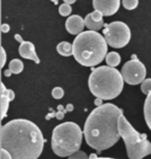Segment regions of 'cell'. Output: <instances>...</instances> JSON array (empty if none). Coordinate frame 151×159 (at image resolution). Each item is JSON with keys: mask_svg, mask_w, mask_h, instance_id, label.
Wrapping results in <instances>:
<instances>
[{"mask_svg": "<svg viewBox=\"0 0 151 159\" xmlns=\"http://www.w3.org/2000/svg\"><path fill=\"white\" fill-rule=\"evenodd\" d=\"M40 129L28 120H11L1 127L0 146L13 159H37L44 150Z\"/></svg>", "mask_w": 151, "mask_h": 159, "instance_id": "1", "label": "cell"}, {"mask_svg": "<svg viewBox=\"0 0 151 159\" xmlns=\"http://www.w3.org/2000/svg\"><path fill=\"white\" fill-rule=\"evenodd\" d=\"M123 110L116 105L107 103L93 109L84 126V136L87 145L96 151L113 147L121 139L118 122Z\"/></svg>", "mask_w": 151, "mask_h": 159, "instance_id": "2", "label": "cell"}, {"mask_svg": "<svg viewBox=\"0 0 151 159\" xmlns=\"http://www.w3.org/2000/svg\"><path fill=\"white\" fill-rule=\"evenodd\" d=\"M73 56L84 67H95L108 54V43L97 31H83L73 43Z\"/></svg>", "mask_w": 151, "mask_h": 159, "instance_id": "3", "label": "cell"}, {"mask_svg": "<svg viewBox=\"0 0 151 159\" xmlns=\"http://www.w3.org/2000/svg\"><path fill=\"white\" fill-rule=\"evenodd\" d=\"M124 79L121 72L110 66H102L91 72L88 85L91 94L103 100L118 97L123 89Z\"/></svg>", "mask_w": 151, "mask_h": 159, "instance_id": "4", "label": "cell"}, {"mask_svg": "<svg viewBox=\"0 0 151 159\" xmlns=\"http://www.w3.org/2000/svg\"><path fill=\"white\" fill-rule=\"evenodd\" d=\"M118 127L129 159H143L151 154V143L147 139V134L139 133L123 115L119 118Z\"/></svg>", "mask_w": 151, "mask_h": 159, "instance_id": "5", "label": "cell"}, {"mask_svg": "<svg viewBox=\"0 0 151 159\" xmlns=\"http://www.w3.org/2000/svg\"><path fill=\"white\" fill-rule=\"evenodd\" d=\"M83 132L79 125L73 122H65L56 126L52 134V145L60 147L73 154L79 151L82 143Z\"/></svg>", "mask_w": 151, "mask_h": 159, "instance_id": "6", "label": "cell"}, {"mask_svg": "<svg viewBox=\"0 0 151 159\" xmlns=\"http://www.w3.org/2000/svg\"><path fill=\"white\" fill-rule=\"evenodd\" d=\"M103 32L108 45L113 48H122L131 41V29L120 21L105 24Z\"/></svg>", "mask_w": 151, "mask_h": 159, "instance_id": "7", "label": "cell"}, {"mask_svg": "<svg viewBox=\"0 0 151 159\" xmlns=\"http://www.w3.org/2000/svg\"><path fill=\"white\" fill-rule=\"evenodd\" d=\"M121 74L127 84L137 85L145 80L146 77V68L138 59L136 55H132L131 61H126L121 69Z\"/></svg>", "mask_w": 151, "mask_h": 159, "instance_id": "8", "label": "cell"}, {"mask_svg": "<svg viewBox=\"0 0 151 159\" xmlns=\"http://www.w3.org/2000/svg\"><path fill=\"white\" fill-rule=\"evenodd\" d=\"M120 0H93V7L103 16H112L119 10Z\"/></svg>", "mask_w": 151, "mask_h": 159, "instance_id": "9", "label": "cell"}, {"mask_svg": "<svg viewBox=\"0 0 151 159\" xmlns=\"http://www.w3.org/2000/svg\"><path fill=\"white\" fill-rule=\"evenodd\" d=\"M103 17V15L99 11H94L93 13L88 14L84 19L85 26L89 29V30H93V31L100 30V29L105 26Z\"/></svg>", "mask_w": 151, "mask_h": 159, "instance_id": "10", "label": "cell"}, {"mask_svg": "<svg viewBox=\"0 0 151 159\" xmlns=\"http://www.w3.org/2000/svg\"><path fill=\"white\" fill-rule=\"evenodd\" d=\"M85 27V20L79 15L70 16L65 22V28L69 31V34L78 35L83 32V29Z\"/></svg>", "mask_w": 151, "mask_h": 159, "instance_id": "11", "label": "cell"}, {"mask_svg": "<svg viewBox=\"0 0 151 159\" xmlns=\"http://www.w3.org/2000/svg\"><path fill=\"white\" fill-rule=\"evenodd\" d=\"M19 54L25 59H30L33 61L35 64H40V61L38 58V56L36 54V51H35L34 45L31 42H26L23 41L20 44L19 47Z\"/></svg>", "mask_w": 151, "mask_h": 159, "instance_id": "12", "label": "cell"}, {"mask_svg": "<svg viewBox=\"0 0 151 159\" xmlns=\"http://www.w3.org/2000/svg\"><path fill=\"white\" fill-rule=\"evenodd\" d=\"M10 89L5 88L4 83L1 82V96H0V105H1V120H3L7 115L8 106L10 102Z\"/></svg>", "mask_w": 151, "mask_h": 159, "instance_id": "13", "label": "cell"}, {"mask_svg": "<svg viewBox=\"0 0 151 159\" xmlns=\"http://www.w3.org/2000/svg\"><path fill=\"white\" fill-rule=\"evenodd\" d=\"M56 50L62 56H70L73 55V46L69 42H61L57 45Z\"/></svg>", "mask_w": 151, "mask_h": 159, "instance_id": "14", "label": "cell"}, {"mask_svg": "<svg viewBox=\"0 0 151 159\" xmlns=\"http://www.w3.org/2000/svg\"><path fill=\"white\" fill-rule=\"evenodd\" d=\"M144 118L146 121L147 126L151 130V93L147 95V98L145 100L144 104Z\"/></svg>", "mask_w": 151, "mask_h": 159, "instance_id": "15", "label": "cell"}, {"mask_svg": "<svg viewBox=\"0 0 151 159\" xmlns=\"http://www.w3.org/2000/svg\"><path fill=\"white\" fill-rule=\"evenodd\" d=\"M120 61H121V57L117 52H110L106 56L107 65L110 66L112 68H115V67H117V66H119Z\"/></svg>", "mask_w": 151, "mask_h": 159, "instance_id": "16", "label": "cell"}, {"mask_svg": "<svg viewBox=\"0 0 151 159\" xmlns=\"http://www.w3.org/2000/svg\"><path fill=\"white\" fill-rule=\"evenodd\" d=\"M10 70L13 72V74H20L24 69V64L20 59H13L10 62Z\"/></svg>", "mask_w": 151, "mask_h": 159, "instance_id": "17", "label": "cell"}, {"mask_svg": "<svg viewBox=\"0 0 151 159\" xmlns=\"http://www.w3.org/2000/svg\"><path fill=\"white\" fill-rule=\"evenodd\" d=\"M65 112H67V110L64 108L62 105H59L57 112L49 113V115L46 116V119L49 120V119H52V118H56V119H58V120H62V119L64 118V115H65Z\"/></svg>", "mask_w": 151, "mask_h": 159, "instance_id": "18", "label": "cell"}, {"mask_svg": "<svg viewBox=\"0 0 151 159\" xmlns=\"http://www.w3.org/2000/svg\"><path fill=\"white\" fill-rule=\"evenodd\" d=\"M52 150L54 151V153L59 157H69V156L72 155V153L66 151V150H63L61 149L60 147L58 146H55V145H52Z\"/></svg>", "mask_w": 151, "mask_h": 159, "instance_id": "19", "label": "cell"}, {"mask_svg": "<svg viewBox=\"0 0 151 159\" xmlns=\"http://www.w3.org/2000/svg\"><path fill=\"white\" fill-rule=\"evenodd\" d=\"M139 4V0H122V5L125 10L132 11L137 8Z\"/></svg>", "mask_w": 151, "mask_h": 159, "instance_id": "20", "label": "cell"}, {"mask_svg": "<svg viewBox=\"0 0 151 159\" xmlns=\"http://www.w3.org/2000/svg\"><path fill=\"white\" fill-rule=\"evenodd\" d=\"M141 91L144 95H149L151 93V78L145 79L141 83Z\"/></svg>", "mask_w": 151, "mask_h": 159, "instance_id": "21", "label": "cell"}, {"mask_svg": "<svg viewBox=\"0 0 151 159\" xmlns=\"http://www.w3.org/2000/svg\"><path fill=\"white\" fill-rule=\"evenodd\" d=\"M59 13L63 17L69 16L70 13H72V7H70V4L65 3V2H64L63 4H61L60 7H59Z\"/></svg>", "mask_w": 151, "mask_h": 159, "instance_id": "22", "label": "cell"}, {"mask_svg": "<svg viewBox=\"0 0 151 159\" xmlns=\"http://www.w3.org/2000/svg\"><path fill=\"white\" fill-rule=\"evenodd\" d=\"M52 96H53V98L57 99V100H59V99H62V98H63V96H64L63 89L60 88V86H56V88L53 89Z\"/></svg>", "mask_w": 151, "mask_h": 159, "instance_id": "23", "label": "cell"}, {"mask_svg": "<svg viewBox=\"0 0 151 159\" xmlns=\"http://www.w3.org/2000/svg\"><path fill=\"white\" fill-rule=\"evenodd\" d=\"M89 157L87 156V154H86L85 152L83 151H77L75 152L73 154H72L70 156H69V159H88Z\"/></svg>", "mask_w": 151, "mask_h": 159, "instance_id": "24", "label": "cell"}, {"mask_svg": "<svg viewBox=\"0 0 151 159\" xmlns=\"http://www.w3.org/2000/svg\"><path fill=\"white\" fill-rule=\"evenodd\" d=\"M0 159H13V157L8 151H6L5 149H1L0 150Z\"/></svg>", "mask_w": 151, "mask_h": 159, "instance_id": "25", "label": "cell"}, {"mask_svg": "<svg viewBox=\"0 0 151 159\" xmlns=\"http://www.w3.org/2000/svg\"><path fill=\"white\" fill-rule=\"evenodd\" d=\"M5 62H6V53H5L4 48L1 47V66H0V67L3 68Z\"/></svg>", "mask_w": 151, "mask_h": 159, "instance_id": "26", "label": "cell"}, {"mask_svg": "<svg viewBox=\"0 0 151 159\" xmlns=\"http://www.w3.org/2000/svg\"><path fill=\"white\" fill-rule=\"evenodd\" d=\"M10 30V25L6 23H4V24H2L1 25V31L3 32V34H6V32H8Z\"/></svg>", "mask_w": 151, "mask_h": 159, "instance_id": "27", "label": "cell"}, {"mask_svg": "<svg viewBox=\"0 0 151 159\" xmlns=\"http://www.w3.org/2000/svg\"><path fill=\"white\" fill-rule=\"evenodd\" d=\"M88 159H114V158H110V157H97L96 154H91Z\"/></svg>", "mask_w": 151, "mask_h": 159, "instance_id": "28", "label": "cell"}, {"mask_svg": "<svg viewBox=\"0 0 151 159\" xmlns=\"http://www.w3.org/2000/svg\"><path fill=\"white\" fill-rule=\"evenodd\" d=\"M94 104H95L96 106H100V105H103V99L102 98H96L95 101H94Z\"/></svg>", "mask_w": 151, "mask_h": 159, "instance_id": "29", "label": "cell"}, {"mask_svg": "<svg viewBox=\"0 0 151 159\" xmlns=\"http://www.w3.org/2000/svg\"><path fill=\"white\" fill-rule=\"evenodd\" d=\"M65 109L67 110V112L73 111V104H67L66 107H65Z\"/></svg>", "mask_w": 151, "mask_h": 159, "instance_id": "30", "label": "cell"}, {"mask_svg": "<svg viewBox=\"0 0 151 159\" xmlns=\"http://www.w3.org/2000/svg\"><path fill=\"white\" fill-rule=\"evenodd\" d=\"M11 74H13V72H11V71L10 70V69H7V70H5V71H4V76L10 77Z\"/></svg>", "mask_w": 151, "mask_h": 159, "instance_id": "31", "label": "cell"}, {"mask_svg": "<svg viewBox=\"0 0 151 159\" xmlns=\"http://www.w3.org/2000/svg\"><path fill=\"white\" fill-rule=\"evenodd\" d=\"M15 39H16V40H17L18 42H20V43H22V42H23L22 38H21L19 34H16V35H15Z\"/></svg>", "mask_w": 151, "mask_h": 159, "instance_id": "32", "label": "cell"}, {"mask_svg": "<svg viewBox=\"0 0 151 159\" xmlns=\"http://www.w3.org/2000/svg\"><path fill=\"white\" fill-rule=\"evenodd\" d=\"M65 3H69V4H73V3H75V2L77 1V0H63Z\"/></svg>", "mask_w": 151, "mask_h": 159, "instance_id": "33", "label": "cell"}, {"mask_svg": "<svg viewBox=\"0 0 151 159\" xmlns=\"http://www.w3.org/2000/svg\"><path fill=\"white\" fill-rule=\"evenodd\" d=\"M10 100L13 101L14 99H15V93H14V91H11V89H10Z\"/></svg>", "mask_w": 151, "mask_h": 159, "instance_id": "34", "label": "cell"}, {"mask_svg": "<svg viewBox=\"0 0 151 159\" xmlns=\"http://www.w3.org/2000/svg\"><path fill=\"white\" fill-rule=\"evenodd\" d=\"M51 1H52L54 4H58V1H59V0H51Z\"/></svg>", "mask_w": 151, "mask_h": 159, "instance_id": "35", "label": "cell"}]
</instances>
